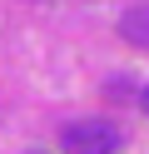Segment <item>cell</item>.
<instances>
[{
	"label": "cell",
	"mask_w": 149,
	"mask_h": 154,
	"mask_svg": "<svg viewBox=\"0 0 149 154\" xmlns=\"http://www.w3.org/2000/svg\"><path fill=\"white\" fill-rule=\"evenodd\" d=\"M35 154H40V149H35Z\"/></svg>",
	"instance_id": "5"
},
{
	"label": "cell",
	"mask_w": 149,
	"mask_h": 154,
	"mask_svg": "<svg viewBox=\"0 0 149 154\" xmlns=\"http://www.w3.org/2000/svg\"><path fill=\"white\" fill-rule=\"evenodd\" d=\"M60 149L65 154H114L119 149V129L109 119H79L60 129Z\"/></svg>",
	"instance_id": "1"
},
{
	"label": "cell",
	"mask_w": 149,
	"mask_h": 154,
	"mask_svg": "<svg viewBox=\"0 0 149 154\" xmlns=\"http://www.w3.org/2000/svg\"><path fill=\"white\" fill-rule=\"evenodd\" d=\"M104 94L109 100H129V94H134V80H129V75H114V80L104 85Z\"/></svg>",
	"instance_id": "3"
},
{
	"label": "cell",
	"mask_w": 149,
	"mask_h": 154,
	"mask_svg": "<svg viewBox=\"0 0 149 154\" xmlns=\"http://www.w3.org/2000/svg\"><path fill=\"white\" fill-rule=\"evenodd\" d=\"M139 109L149 114V85H144V90H139Z\"/></svg>",
	"instance_id": "4"
},
{
	"label": "cell",
	"mask_w": 149,
	"mask_h": 154,
	"mask_svg": "<svg viewBox=\"0 0 149 154\" xmlns=\"http://www.w3.org/2000/svg\"><path fill=\"white\" fill-rule=\"evenodd\" d=\"M119 35H124V45L149 50V5H144V0H139V5H129V10L119 15Z\"/></svg>",
	"instance_id": "2"
}]
</instances>
